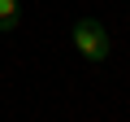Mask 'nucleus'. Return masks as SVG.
I'll return each mask as SVG.
<instances>
[{
  "label": "nucleus",
  "mask_w": 130,
  "mask_h": 122,
  "mask_svg": "<svg viewBox=\"0 0 130 122\" xmlns=\"http://www.w3.org/2000/svg\"><path fill=\"white\" fill-rule=\"evenodd\" d=\"M74 48H78L87 61H104L108 48H113V39H108L104 22H95V18H78V22H74Z\"/></svg>",
  "instance_id": "obj_1"
},
{
  "label": "nucleus",
  "mask_w": 130,
  "mask_h": 122,
  "mask_svg": "<svg viewBox=\"0 0 130 122\" xmlns=\"http://www.w3.org/2000/svg\"><path fill=\"white\" fill-rule=\"evenodd\" d=\"M18 18H22V5H18V0H0V31H13Z\"/></svg>",
  "instance_id": "obj_2"
}]
</instances>
